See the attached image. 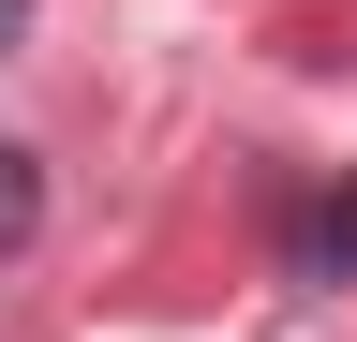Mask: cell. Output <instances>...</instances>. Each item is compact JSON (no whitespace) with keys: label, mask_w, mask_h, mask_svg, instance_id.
I'll return each instance as SVG.
<instances>
[{"label":"cell","mask_w":357,"mask_h":342,"mask_svg":"<svg viewBox=\"0 0 357 342\" xmlns=\"http://www.w3.org/2000/svg\"><path fill=\"white\" fill-rule=\"evenodd\" d=\"M30 208H45V194H30V164H15V149H0V253H15V238H30Z\"/></svg>","instance_id":"cell-1"},{"label":"cell","mask_w":357,"mask_h":342,"mask_svg":"<svg viewBox=\"0 0 357 342\" xmlns=\"http://www.w3.org/2000/svg\"><path fill=\"white\" fill-rule=\"evenodd\" d=\"M15 30H30V0H0V45H15Z\"/></svg>","instance_id":"cell-2"}]
</instances>
